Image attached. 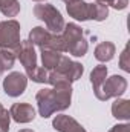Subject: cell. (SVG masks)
<instances>
[{
	"mask_svg": "<svg viewBox=\"0 0 130 132\" xmlns=\"http://www.w3.org/2000/svg\"><path fill=\"white\" fill-rule=\"evenodd\" d=\"M38 112L43 118H49L55 112H61L70 106L72 86L70 88H52L40 89L35 95Z\"/></svg>",
	"mask_w": 130,
	"mask_h": 132,
	"instance_id": "cell-1",
	"label": "cell"
},
{
	"mask_svg": "<svg viewBox=\"0 0 130 132\" xmlns=\"http://www.w3.org/2000/svg\"><path fill=\"white\" fill-rule=\"evenodd\" d=\"M61 32H63L61 37L64 40L66 52H69V54H72L75 57L86 55V52L89 49V43L84 38V32H83V29L78 25L67 23V25H64Z\"/></svg>",
	"mask_w": 130,
	"mask_h": 132,
	"instance_id": "cell-2",
	"label": "cell"
},
{
	"mask_svg": "<svg viewBox=\"0 0 130 132\" xmlns=\"http://www.w3.org/2000/svg\"><path fill=\"white\" fill-rule=\"evenodd\" d=\"M34 15L44 22L48 31L52 34H60L64 28V19L61 12L51 3H38L34 6Z\"/></svg>",
	"mask_w": 130,
	"mask_h": 132,
	"instance_id": "cell-3",
	"label": "cell"
},
{
	"mask_svg": "<svg viewBox=\"0 0 130 132\" xmlns=\"http://www.w3.org/2000/svg\"><path fill=\"white\" fill-rule=\"evenodd\" d=\"M29 42L40 49H54L58 52H66L64 40L61 34H52L41 26H35L29 32Z\"/></svg>",
	"mask_w": 130,
	"mask_h": 132,
	"instance_id": "cell-4",
	"label": "cell"
},
{
	"mask_svg": "<svg viewBox=\"0 0 130 132\" xmlns=\"http://www.w3.org/2000/svg\"><path fill=\"white\" fill-rule=\"evenodd\" d=\"M20 43V23L14 19L0 22V48L15 52Z\"/></svg>",
	"mask_w": 130,
	"mask_h": 132,
	"instance_id": "cell-5",
	"label": "cell"
},
{
	"mask_svg": "<svg viewBox=\"0 0 130 132\" xmlns=\"http://www.w3.org/2000/svg\"><path fill=\"white\" fill-rule=\"evenodd\" d=\"M126 89H127V80L121 75H112L104 80L97 98L101 101H106L109 98H119L126 92Z\"/></svg>",
	"mask_w": 130,
	"mask_h": 132,
	"instance_id": "cell-6",
	"label": "cell"
},
{
	"mask_svg": "<svg viewBox=\"0 0 130 132\" xmlns=\"http://www.w3.org/2000/svg\"><path fill=\"white\" fill-rule=\"evenodd\" d=\"M28 86V77L22 72H11L3 78V91L8 97H20Z\"/></svg>",
	"mask_w": 130,
	"mask_h": 132,
	"instance_id": "cell-7",
	"label": "cell"
},
{
	"mask_svg": "<svg viewBox=\"0 0 130 132\" xmlns=\"http://www.w3.org/2000/svg\"><path fill=\"white\" fill-rule=\"evenodd\" d=\"M15 55L18 57V60L22 62V65L26 71V77H29L37 68V54H35V48L29 40H25L20 43V46L15 49Z\"/></svg>",
	"mask_w": 130,
	"mask_h": 132,
	"instance_id": "cell-8",
	"label": "cell"
},
{
	"mask_svg": "<svg viewBox=\"0 0 130 132\" xmlns=\"http://www.w3.org/2000/svg\"><path fill=\"white\" fill-rule=\"evenodd\" d=\"M52 71H57V72H60V74L66 75L67 80H69L70 83H73V81H77L78 78H81L84 68H83L81 63H78V62H72L69 57L61 55L60 60H58V63H57V66H55Z\"/></svg>",
	"mask_w": 130,
	"mask_h": 132,
	"instance_id": "cell-9",
	"label": "cell"
},
{
	"mask_svg": "<svg viewBox=\"0 0 130 132\" xmlns=\"http://www.w3.org/2000/svg\"><path fill=\"white\" fill-rule=\"evenodd\" d=\"M9 115L17 123H31L35 118V109L29 103H14L9 109Z\"/></svg>",
	"mask_w": 130,
	"mask_h": 132,
	"instance_id": "cell-10",
	"label": "cell"
},
{
	"mask_svg": "<svg viewBox=\"0 0 130 132\" xmlns=\"http://www.w3.org/2000/svg\"><path fill=\"white\" fill-rule=\"evenodd\" d=\"M52 126L58 132H87L75 118L69 115H57L52 121Z\"/></svg>",
	"mask_w": 130,
	"mask_h": 132,
	"instance_id": "cell-11",
	"label": "cell"
},
{
	"mask_svg": "<svg viewBox=\"0 0 130 132\" xmlns=\"http://www.w3.org/2000/svg\"><path fill=\"white\" fill-rule=\"evenodd\" d=\"M66 11L70 17H73L78 22L89 20V3H86L84 0H75L72 3H67Z\"/></svg>",
	"mask_w": 130,
	"mask_h": 132,
	"instance_id": "cell-12",
	"label": "cell"
},
{
	"mask_svg": "<svg viewBox=\"0 0 130 132\" xmlns=\"http://www.w3.org/2000/svg\"><path fill=\"white\" fill-rule=\"evenodd\" d=\"M115 51H116V48L112 42H101L95 48V59L103 63L110 62L115 57Z\"/></svg>",
	"mask_w": 130,
	"mask_h": 132,
	"instance_id": "cell-13",
	"label": "cell"
},
{
	"mask_svg": "<svg viewBox=\"0 0 130 132\" xmlns=\"http://www.w3.org/2000/svg\"><path fill=\"white\" fill-rule=\"evenodd\" d=\"M107 78V66L104 65H99V66H95L90 72V85L94 88V94L97 97L99 94V89L104 83V80Z\"/></svg>",
	"mask_w": 130,
	"mask_h": 132,
	"instance_id": "cell-14",
	"label": "cell"
},
{
	"mask_svg": "<svg viewBox=\"0 0 130 132\" xmlns=\"http://www.w3.org/2000/svg\"><path fill=\"white\" fill-rule=\"evenodd\" d=\"M112 115L118 120H129L130 118V101L126 98H116L112 103Z\"/></svg>",
	"mask_w": 130,
	"mask_h": 132,
	"instance_id": "cell-15",
	"label": "cell"
},
{
	"mask_svg": "<svg viewBox=\"0 0 130 132\" xmlns=\"http://www.w3.org/2000/svg\"><path fill=\"white\" fill-rule=\"evenodd\" d=\"M109 15V6L104 3H89V20L95 22H103Z\"/></svg>",
	"mask_w": 130,
	"mask_h": 132,
	"instance_id": "cell-16",
	"label": "cell"
},
{
	"mask_svg": "<svg viewBox=\"0 0 130 132\" xmlns=\"http://www.w3.org/2000/svg\"><path fill=\"white\" fill-rule=\"evenodd\" d=\"M61 57V52L58 51H54V49H41V63H43V68L48 69V71H52L58 60Z\"/></svg>",
	"mask_w": 130,
	"mask_h": 132,
	"instance_id": "cell-17",
	"label": "cell"
},
{
	"mask_svg": "<svg viewBox=\"0 0 130 132\" xmlns=\"http://www.w3.org/2000/svg\"><path fill=\"white\" fill-rule=\"evenodd\" d=\"M15 59H17L15 52H12L9 49H0V75L14 66Z\"/></svg>",
	"mask_w": 130,
	"mask_h": 132,
	"instance_id": "cell-18",
	"label": "cell"
},
{
	"mask_svg": "<svg viewBox=\"0 0 130 132\" xmlns=\"http://www.w3.org/2000/svg\"><path fill=\"white\" fill-rule=\"evenodd\" d=\"M0 11L6 17H15L20 12L18 0H0Z\"/></svg>",
	"mask_w": 130,
	"mask_h": 132,
	"instance_id": "cell-19",
	"label": "cell"
},
{
	"mask_svg": "<svg viewBox=\"0 0 130 132\" xmlns=\"http://www.w3.org/2000/svg\"><path fill=\"white\" fill-rule=\"evenodd\" d=\"M48 83L52 85L54 88H70L72 83L67 80V77L57 72V71H51L49 75H48Z\"/></svg>",
	"mask_w": 130,
	"mask_h": 132,
	"instance_id": "cell-20",
	"label": "cell"
},
{
	"mask_svg": "<svg viewBox=\"0 0 130 132\" xmlns=\"http://www.w3.org/2000/svg\"><path fill=\"white\" fill-rule=\"evenodd\" d=\"M48 75H49L48 69L37 66V68H35V71H34L28 78H31L32 81H35V83H48Z\"/></svg>",
	"mask_w": 130,
	"mask_h": 132,
	"instance_id": "cell-21",
	"label": "cell"
},
{
	"mask_svg": "<svg viewBox=\"0 0 130 132\" xmlns=\"http://www.w3.org/2000/svg\"><path fill=\"white\" fill-rule=\"evenodd\" d=\"M9 121L11 115L0 103V132H9Z\"/></svg>",
	"mask_w": 130,
	"mask_h": 132,
	"instance_id": "cell-22",
	"label": "cell"
},
{
	"mask_svg": "<svg viewBox=\"0 0 130 132\" xmlns=\"http://www.w3.org/2000/svg\"><path fill=\"white\" fill-rule=\"evenodd\" d=\"M119 68L126 72H130V59H129V46L124 48V51L119 55Z\"/></svg>",
	"mask_w": 130,
	"mask_h": 132,
	"instance_id": "cell-23",
	"label": "cell"
},
{
	"mask_svg": "<svg viewBox=\"0 0 130 132\" xmlns=\"http://www.w3.org/2000/svg\"><path fill=\"white\" fill-rule=\"evenodd\" d=\"M127 5H129V0H112V3H110V6L115 8V9H118V11L126 9Z\"/></svg>",
	"mask_w": 130,
	"mask_h": 132,
	"instance_id": "cell-24",
	"label": "cell"
},
{
	"mask_svg": "<svg viewBox=\"0 0 130 132\" xmlns=\"http://www.w3.org/2000/svg\"><path fill=\"white\" fill-rule=\"evenodd\" d=\"M109 132H130V125L123 123V125H115Z\"/></svg>",
	"mask_w": 130,
	"mask_h": 132,
	"instance_id": "cell-25",
	"label": "cell"
},
{
	"mask_svg": "<svg viewBox=\"0 0 130 132\" xmlns=\"http://www.w3.org/2000/svg\"><path fill=\"white\" fill-rule=\"evenodd\" d=\"M95 2H98V3H104V5H107V6L112 3V0H95Z\"/></svg>",
	"mask_w": 130,
	"mask_h": 132,
	"instance_id": "cell-26",
	"label": "cell"
},
{
	"mask_svg": "<svg viewBox=\"0 0 130 132\" xmlns=\"http://www.w3.org/2000/svg\"><path fill=\"white\" fill-rule=\"evenodd\" d=\"M18 132H34L32 129H22V131H18Z\"/></svg>",
	"mask_w": 130,
	"mask_h": 132,
	"instance_id": "cell-27",
	"label": "cell"
},
{
	"mask_svg": "<svg viewBox=\"0 0 130 132\" xmlns=\"http://www.w3.org/2000/svg\"><path fill=\"white\" fill-rule=\"evenodd\" d=\"M64 3H72V2H75V0H63Z\"/></svg>",
	"mask_w": 130,
	"mask_h": 132,
	"instance_id": "cell-28",
	"label": "cell"
},
{
	"mask_svg": "<svg viewBox=\"0 0 130 132\" xmlns=\"http://www.w3.org/2000/svg\"><path fill=\"white\" fill-rule=\"evenodd\" d=\"M34 2H44V0H34Z\"/></svg>",
	"mask_w": 130,
	"mask_h": 132,
	"instance_id": "cell-29",
	"label": "cell"
}]
</instances>
